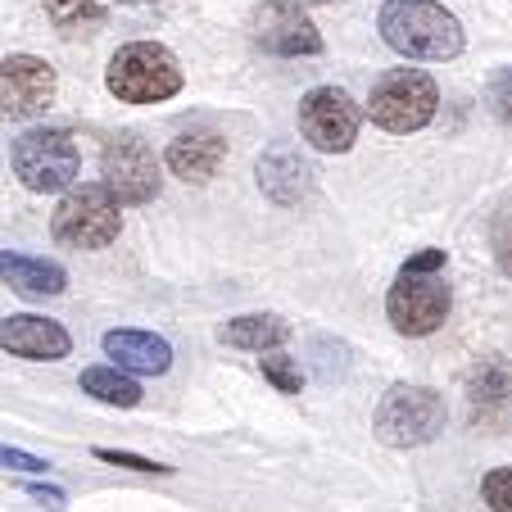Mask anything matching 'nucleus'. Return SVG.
Wrapping results in <instances>:
<instances>
[{
	"mask_svg": "<svg viewBox=\"0 0 512 512\" xmlns=\"http://www.w3.org/2000/svg\"><path fill=\"white\" fill-rule=\"evenodd\" d=\"M55 91H59V78L46 59H37V55L0 59V123L41 118L55 105Z\"/></svg>",
	"mask_w": 512,
	"mask_h": 512,
	"instance_id": "9d476101",
	"label": "nucleus"
},
{
	"mask_svg": "<svg viewBox=\"0 0 512 512\" xmlns=\"http://www.w3.org/2000/svg\"><path fill=\"white\" fill-rule=\"evenodd\" d=\"M358 123L363 114H358L354 96L340 87H313L300 100V136L322 155H345L358 141Z\"/></svg>",
	"mask_w": 512,
	"mask_h": 512,
	"instance_id": "6e6552de",
	"label": "nucleus"
},
{
	"mask_svg": "<svg viewBox=\"0 0 512 512\" xmlns=\"http://www.w3.org/2000/svg\"><path fill=\"white\" fill-rule=\"evenodd\" d=\"M467 399H472V413L476 417H494L512 404V368H503L499 358L490 363H476L467 372Z\"/></svg>",
	"mask_w": 512,
	"mask_h": 512,
	"instance_id": "a211bd4d",
	"label": "nucleus"
},
{
	"mask_svg": "<svg viewBox=\"0 0 512 512\" xmlns=\"http://www.w3.org/2000/svg\"><path fill=\"white\" fill-rule=\"evenodd\" d=\"M218 340L232 349H250V354H268V349L286 345L290 340V327L277 318V313H241V318H232L223 331H218Z\"/></svg>",
	"mask_w": 512,
	"mask_h": 512,
	"instance_id": "f3484780",
	"label": "nucleus"
},
{
	"mask_svg": "<svg viewBox=\"0 0 512 512\" xmlns=\"http://www.w3.org/2000/svg\"><path fill=\"white\" fill-rule=\"evenodd\" d=\"M10 159H14V177L37 195L73 186V177L82 168V150L64 127H37V132L19 136Z\"/></svg>",
	"mask_w": 512,
	"mask_h": 512,
	"instance_id": "423d86ee",
	"label": "nucleus"
},
{
	"mask_svg": "<svg viewBox=\"0 0 512 512\" xmlns=\"http://www.w3.org/2000/svg\"><path fill=\"white\" fill-rule=\"evenodd\" d=\"M0 349L14 358H28V363H55V358H68L73 340L59 322L41 318V313H14L0 322Z\"/></svg>",
	"mask_w": 512,
	"mask_h": 512,
	"instance_id": "f8f14e48",
	"label": "nucleus"
},
{
	"mask_svg": "<svg viewBox=\"0 0 512 512\" xmlns=\"http://www.w3.org/2000/svg\"><path fill=\"white\" fill-rule=\"evenodd\" d=\"M105 87L123 105H159V100L182 91V64L159 41H132V46H123L109 59Z\"/></svg>",
	"mask_w": 512,
	"mask_h": 512,
	"instance_id": "f03ea898",
	"label": "nucleus"
},
{
	"mask_svg": "<svg viewBox=\"0 0 512 512\" xmlns=\"http://www.w3.org/2000/svg\"><path fill=\"white\" fill-rule=\"evenodd\" d=\"M105 354L132 377H164L173 368V345L164 336H155V331H136V327L105 331Z\"/></svg>",
	"mask_w": 512,
	"mask_h": 512,
	"instance_id": "ddd939ff",
	"label": "nucleus"
},
{
	"mask_svg": "<svg viewBox=\"0 0 512 512\" xmlns=\"http://www.w3.org/2000/svg\"><path fill=\"white\" fill-rule=\"evenodd\" d=\"M454 309V290L445 286L440 272H399L386 295V318L399 336H431L445 327Z\"/></svg>",
	"mask_w": 512,
	"mask_h": 512,
	"instance_id": "0eeeda50",
	"label": "nucleus"
},
{
	"mask_svg": "<svg viewBox=\"0 0 512 512\" xmlns=\"http://www.w3.org/2000/svg\"><path fill=\"white\" fill-rule=\"evenodd\" d=\"M481 494L494 512H512V467H494V472H485Z\"/></svg>",
	"mask_w": 512,
	"mask_h": 512,
	"instance_id": "4be33fe9",
	"label": "nucleus"
},
{
	"mask_svg": "<svg viewBox=\"0 0 512 512\" xmlns=\"http://www.w3.org/2000/svg\"><path fill=\"white\" fill-rule=\"evenodd\" d=\"M0 467H14V472H32V476L50 472V463H46V458L28 454V449H10V445H0Z\"/></svg>",
	"mask_w": 512,
	"mask_h": 512,
	"instance_id": "393cba45",
	"label": "nucleus"
},
{
	"mask_svg": "<svg viewBox=\"0 0 512 512\" xmlns=\"http://www.w3.org/2000/svg\"><path fill=\"white\" fill-rule=\"evenodd\" d=\"M490 245H494V259H499V268L512 277V209H503L499 218H494Z\"/></svg>",
	"mask_w": 512,
	"mask_h": 512,
	"instance_id": "5701e85b",
	"label": "nucleus"
},
{
	"mask_svg": "<svg viewBox=\"0 0 512 512\" xmlns=\"http://www.w3.org/2000/svg\"><path fill=\"white\" fill-rule=\"evenodd\" d=\"M490 100H494V114H499L503 123L512 127V68H503L499 78H494V91H490Z\"/></svg>",
	"mask_w": 512,
	"mask_h": 512,
	"instance_id": "a878e982",
	"label": "nucleus"
},
{
	"mask_svg": "<svg viewBox=\"0 0 512 512\" xmlns=\"http://www.w3.org/2000/svg\"><path fill=\"white\" fill-rule=\"evenodd\" d=\"M123 204L114 200L105 182L100 186H78L59 200L55 218H50V236L59 245H73V250H105L118 241L123 232Z\"/></svg>",
	"mask_w": 512,
	"mask_h": 512,
	"instance_id": "20e7f679",
	"label": "nucleus"
},
{
	"mask_svg": "<svg viewBox=\"0 0 512 512\" xmlns=\"http://www.w3.org/2000/svg\"><path fill=\"white\" fill-rule=\"evenodd\" d=\"M445 395L431 386H390L386 399L372 413V431L381 445L390 449H417L431 445L435 435L445 431Z\"/></svg>",
	"mask_w": 512,
	"mask_h": 512,
	"instance_id": "7ed1b4c3",
	"label": "nucleus"
},
{
	"mask_svg": "<svg viewBox=\"0 0 512 512\" xmlns=\"http://www.w3.org/2000/svg\"><path fill=\"white\" fill-rule=\"evenodd\" d=\"M304 5H327V0H304Z\"/></svg>",
	"mask_w": 512,
	"mask_h": 512,
	"instance_id": "c85d7f7f",
	"label": "nucleus"
},
{
	"mask_svg": "<svg viewBox=\"0 0 512 512\" xmlns=\"http://www.w3.org/2000/svg\"><path fill=\"white\" fill-rule=\"evenodd\" d=\"M227 164V141L218 132H186L168 145V168H173L182 182H209L218 168Z\"/></svg>",
	"mask_w": 512,
	"mask_h": 512,
	"instance_id": "2eb2a0df",
	"label": "nucleus"
},
{
	"mask_svg": "<svg viewBox=\"0 0 512 512\" xmlns=\"http://www.w3.org/2000/svg\"><path fill=\"white\" fill-rule=\"evenodd\" d=\"M100 173H105V186L114 191L118 204H150L159 195V159L136 132L109 136Z\"/></svg>",
	"mask_w": 512,
	"mask_h": 512,
	"instance_id": "1a4fd4ad",
	"label": "nucleus"
},
{
	"mask_svg": "<svg viewBox=\"0 0 512 512\" xmlns=\"http://www.w3.org/2000/svg\"><path fill=\"white\" fill-rule=\"evenodd\" d=\"M377 28L390 50L404 59H458L463 55V23L435 0H386Z\"/></svg>",
	"mask_w": 512,
	"mask_h": 512,
	"instance_id": "f257e3e1",
	"label": "nucleus"
},
{
	"mask_svg": "<svg viewBox=\"0 0 512 512\" xmlns=\"http://www.w3.org/2000/svg\"><path fill=\"white\" fill-rule=\"evenodd\" d=\"M82 390H87L91 399H100V404H114V408H136L141 404V386H136V377L127 368H118V363L87 368L82 372Z\"/></svg>",
	"mask_w": 512,
	"mask_h": 512,
	"instance_id": "6ab92c4d",
	"label": "nucleus"
},
{
	"mask_svg": "<svg viewBox=\"0 0 512 512\" xmlns=\"http://www.w3.org/2000/svg\"><path fill=\"white\" fill-rule=\"evenodd\" d=\"M408 272H445V250H422L404 263Z\"/></svg>",
	"mask_w": 512,
	"mask_h": 512,
	"instance_id": "bb28decb",
	"label": "nucleus"
},
{
	"mask_svg": "<svg viewBox=\"0 0 512 512\" xmlns=\"http://www.w3.org/2000/svg\"><path fill=\"white\" fill-rule=\"evenodd\" d=\"M46 14L59 32L78 37V32H91L105 19V0H46Z\"/></svg>",
	"mask_w": 512,
	"mask_h": 512,
	"instance_id": "aec40b11",
	"label": "nucleus"
},
{
	"mask_svg": "<svg viewBox=\"0 0 512 512\" xmlns=\"http://www.w3.org/2000/svg\"><path fill=\"white\" fill-rule=\"evenodd\" d=\"M0 281L28 300H50V295H64L68 290V272L50 259L37 254H19V250H0Z\"/></svg>",
	"mask_w": 512,
	"mask_h": 512,
	"instance_id": "4468645a",
	"label": "nucleus"
},
{
	"mask_svg": "<svg viewBox=\"0 0 512 512\" xmlns=\"http://www.w3.org/2000/svg\"><path fill=\"white\" fill-rule=\"evenodd\" d=\"M254 41L268 55L300 59V55H322V32L304 14V0H272L254 14Z\"/></svg>",
	"mask_w": 512,
	"mask_h": 512,
	"instance_id": "9b49d317",
	"label": "nucleus"
},
{
	"mask_svg": "<svg viewBox=\"0 0 512 512\" xmlns=\"http://www.w3.org/2000/svg\"><path fill=\"white\" fill-rule=\"evenodd\" d=\"M32 499H37V503H50V508H64V503H68V494L64 490H55V485H32Z\"/></svg>",
	"mask_w": 512,
	"mask_h": 512,
	"instance_id": "cd10ccee",
	"label": "nucleus"
},
{
	"mask_svg": "<svg viewBox=\"0 0 512 512\" xmlns=\"http://www.w3.org/2000/svg\"><path fill=\"white\" fill-rule=\"evenodd\" d=\"M100 463H114V467H132V472H173L168 463H155V458H141V454H127V449H96Z\"/></svg>",
	"mask_w": 512,
	"mask_h": 512,
	"instance_id": "b1692460",
	"label": "nucleus"
},
{
	"mask_svg": "<svg viewBox=\"0 0 512 512\" xmlns=\"http://www.w3.org/2000/svg\"><path fill=\"white\" fill-rule=\"evenodd\" d=\"M435 109H440V91H435L431 73H422V68H395V73H386L372 87V100H368V118L381 132H395V136L422 132L435 118Z\"/></svg>",
	"mask_w": 512,
	"mask_h": 512,
	"instance_id": "39448f33",
	"label": "nucleus"
},
{
	"mask_svg": "<svg viewBox=\"0 0 512 512\" xmlns=\"http://www.w3.org/2000/svg\"><path fill=\"white\" fill-rule=\"evenodd\" d=\"M259 368H263V377L272 381V386L281 390V395H300V386H304V372H300V363L295 358H286V354H263L259 358Z\"/></svg>",
	"mask_w": 512,
	"mask_h": 512,
	"instance_id": "412c9836",
	"label": "nucleus"
},
{
	"mask_svg": "<svg viewBox=\"0 0 512 512\" xmlns=\"http://www.w3.org/2000/svg\"><path fill=\"white\" fill-rule=\"evenodd\" d=\"M313 186V168L295 150H268L259 159V191L272 204H300Z\"/></svg>",
	"mask_w": 512,
	"mask_h": 512,
	"instance_id": "dca6fc26",
	"label": "nucleus"
}]
</instances>
